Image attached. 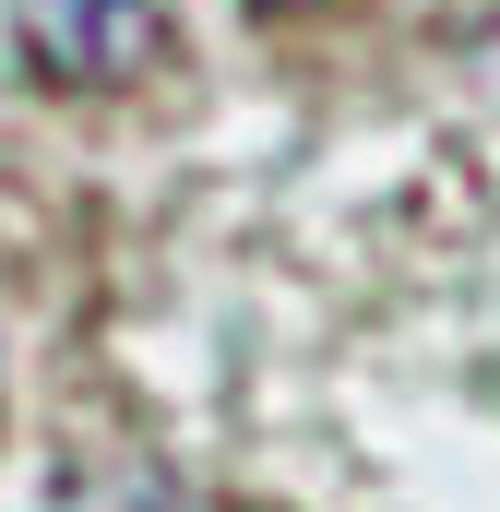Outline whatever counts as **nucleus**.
<instances>
[{
	"mask_svg": "<svg viewBox=\"0 0 500 512\" xmlns=\"http://www.w3.org/2000/svg\"><path fill=\"white\" fill-rule=\"evenodd\" d=\"M12 36H24V60H36L48 84H131V72L155 60L167 12H155V0H24Z\"/></svg>",
	"mask_w": 500,
	"mask_h": 512,
	"instance_id": "obj_1",
	"label": "nucleus"
}]
</instances>
